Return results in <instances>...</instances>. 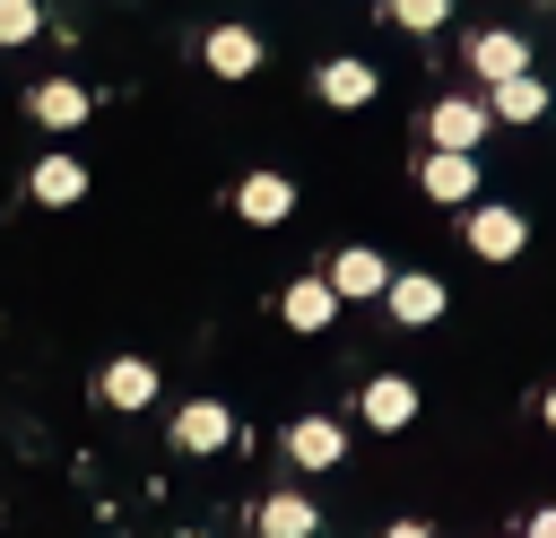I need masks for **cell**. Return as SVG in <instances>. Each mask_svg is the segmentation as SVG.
Instances as JSON below:
<instances>
[{
    "label": "cell",
    "mask_w": 556,
    "mask_h": 538,
    "mask_svg": "<svg viewBox=\"0 0 556 538\" xmlns=\"http://www.w3.org/2000/svg\"><path fill=\"white\" fill-rule=\"evenodd\" d=\"M443 304H452V286H443V278H426V269H391V286H382V312H391L400 330L443 321Z\"/></svg>",
    "instance_id": "obj_1"
},
{
    "label": "cell",
    "mask_w": 556,
    "mask_h": 538,
    "mask_svg": "<svg viewBox=\"0 0 556 538\" xmlns=\"http://www.w3.org/2000/svg\"><path fill=\"white\" fill-rule=\"evenodd\" d=\"M521 243H530V217L521 208H504V200L469 208V252L478 260H521Z\"/></svg>",
    "instance_id": "obj_2"
},
{
    "label": "cell",
    "mask_w": 556,
    "mask_h": 538,
    "mask_svg": "<svg viewBox=\"0 0 556 538\" xmlns=\"http://www.w3.org/2000/svg\"><path fill=\"white\" fill-rule=\"evenodd\" d=\"M417 182H426V200H443V208L478 200V165H469V148H434V156L417 165Z\"/></svg>",
    "instance_id": "obj_3"
},
{
    "label": "cell",
    "mask_w": 556,
    "mask_h": 538,
    "mask_svg": "<svg viewBox=\"0 0 556 538\" xmlns=\"http://www.w3.org/2000/svg\"><path fill=\"white\" fill-rule=\"evenodd\" d=\"M313 95H321V104H339V113H356V104H374V95H382V78H374L365 61H321V69H313Z\"/></svg>",
    "instance_id": "obj_4"
},
{
    "label": "cell",
    "mask_w": 556,
    "mask_h": 538,
    "mask_svg": "<svg viewBox=\"0 0 556 538\" xmlns=\"http://www.w3.org/2000/svg\"><path fill=\"white\" fill-rule=\"evenodd\" d=\"M96 399H104V408H148V399H156V364H148V356H113V364L96 373Z\"/></svg>",
    "instance_id": "obj_5"
},
{
    "label": "cell",
    "mask_w": 556,
    "mask_h": 538,
    "mask_svg": "<svg viewBox=\"0 0 556 538\" xmlns=\"http://www.w3.org/2000/svg\"><path fill=\"white\" fill-rule=\"evenodd\" d=\"M408 417H417V382H408V373H374V382H365V425H374V434H400Z\"/></svg>",
    "instance_id": "obj_6"
},
{
    "label": "cell",
    "mask_w": 556,
    "mask_h": 538,
    "mask_svg": "<svg viewBox=\"0 0 556 538\" xmlns=\"http://www.w3.org/2000/svg\"><path fill=\"white\" fill-rule=\"evenodd\" d=\"M235 208H243V226H287V208H295V182H287V174H243Z\"/></svg>",
    "instance_id": "obj_7"
},
{
    "label": "cell",
    "mask_w": 556,
    "mask_h": 538,
    "mask_svg": "<svg viewBox=\"0 0 556 538\" xmlns=\"http://www.w3.org/2000/svg\"><path fill=\"white\" fill-rule=\"evenodd\" d=\"M330 286H339V295H356V304H382V286H391V269H382V252H365V243H348V252L330 260Z\"/></svg>",
    "instance_id": "obj_8"
},
{
    "label": "cell",
    "mask_w": 556,
    "mask_h": 538,
    "mask_svg": "<svg viewBox=\"0 0 556 538\" xmlns=\"http://www.w3.org/2000/svg\"><path fill=\"white\" fill-rule=\"evenodd\" d=\"M200 61H208L217 78H252V69H261V35H252V26H217V35L200 43Z\"/></svg>",
    "instance_id": "obj_9"
},
{
    "label": "cell",
    "mask_w": 556,
    "mask_h": 538,
    "mask_svg": "<svg viewBox=\"0 0 556 538\" xmlns=\"http://www.w3.org/2000/svg\"><path fill=\"white\" fill-rule=\"evenodd\" d=\"M469 69L478 78H513V69H530V43L513 26H486V35H469Z\"/></svg>",
    "instance_id": "obj_10"
},
{
    "label": "cell",
    "mask_w": 556,
    "mask_h": 538,
    "mask_svg": "<svg viewBox=\"0 0 556 538\" xmlns=\"http://www.w3.org/2000/svg\"><path fill=\"white\" fill-rule=\"evenodd\" d=\"M278 312H287V330H330V312H339V286H330V278H295V286L278 295Z\"/></svg>",
    "instance_id": "obj_11"
},
{
    "label": "cell",
    "mask_w": 556,
    "mask_h": 538,
    "mask_svg": "<svg viewBox=\"0 0 556 538\" xmlns=\"http://www.w3.org/2000/svg\"><path fill=\"white\" fill-rule=\"evenodd\" d=\"M174 443H182V451H226V443H235V417H226L217 399H191V408L174 417Z\"/></svg>",
    "instance_id": "obj_12"
},
{
    "label": "cell",
    "mask_w": 556,
    "mask_h": 538,
    "mask_svg": "<svg viewBox=\"0 0 556 538\" xmlns=\"http://www.w3.org/2000/svg\"><path fill=\"white\" fill-rule=\"evenodd\" d=\"M486 104H495V121H539L547 113V87L530 69H513V78H486Z\"/></svg>",
    "instance_id": "obj_13"
},
{
    "label": "cell",
    "mask_w": 556,
    "mask_h": 538,
    "mask_svg": "<svg viewBox=\"0 0 556 538\" xmlns=\"http://www.w3.org/2000/svg\"><path fill=\"white\" fill-rule=\"evenodd\" d=\"M486 121H495V104H478V95H443V104H434V139H443V148H478Z\"/></svg>",
    "instance_id": "obj_14"
},
{
    "label": "cell",
    "mask_w": 556,
    "mask_h": 538,
    "mask_svg": "<svg viewBox=\"0 0 556 538\" xmlns=\"http://www.w3.org/2000/svg\"><path fill=\"white\" fill-rule=\"evenodd\" d=\"M26 191H35L43 208H70V200L87 191V165H78V156H35V174H26Z\"/></svg>",
    "instance_id": "obj_15"
},
{
    "label": "cell",
    "mask_w": 556,
    "mask_h": 538,
    "mask_svg": "<svg viewBox=\"0 0 556 538\" xmlns=\"http://www.w3.org/2000/svg\"><path fill=\"white\" fill-rule=\"evenodd\" d=\"M339 451H348V443H339L330 417H295V425H287V460H295V469H330Z\"/></svg>",
    "instance_id": "obj_16"
},
{
    "label": "cell",
    "mask_w": 556,
    "mask_h": 538,
    "mask_svg": "<svg viewBox=\"0 0 556 538\" xmlns=\"http://www.w3.org/2000/svg\"><path fill=\"white\" fill-rule=\"evenodd\" d=\"M35 121H43V130H78V121H87V87H78V78H43V87H35Z\"/></svg>",
    "instance_id": "obj_17"
},
{
    "label": "cell",
    "mask_w": 556,
    "mask_h": 538,
    "mask_svg": "<svg viewBox=\"0 0 556 538\" xmlns=\"http://www.w3.org/2000/svg\"><path fill=\"white\" fill-rule=\"evenodd\" d=\"M313 529H321L313 495H269L261 503V538H313Z\"/></svg>",
    "instance_id": "obj_18"
},
{
    "label": "cell",
    "mask_w": 556,
    "mask_h": 538,
    "mask_svg": "<svg viewBox=\"0 0 556 538\" xmlns=\"http://www.w3.org/2000/svg\"><path fill=\"white\" fill-rule=\"evenodd\" d=\"M43 26V0H0V43H35Z\"/></svg>",
    "instance_id": "obj_19"
},
{
    "label": "cell",
    "mask_w": 556,
    "mask_h": 538,
    "mask_svg": "<svg viewBox=\"0 0 556 538\" xmlns=\"http://www.w3.org/2000/svg\"><path fill=\"white\" fill-rule=\"evenodd\" d=\"M391 17H400L408 35H434V26L452 17V0H391Z\"/></svg>",
    "instance_id": "obj_20"
},
{
    "label": "cell",
    "mask_w": 556,
    "mask_h": 538,
    "mask_svg": "<svg viewBox=\"0 0 556 538\" xmlns=\"http://www.w3.org/2000/svg\"><path fill=\"white\" fill-rule=\"evenodd\" d=\"M530 538H556V512H539V521H530Z\"/></svg>",
    "instance_id": "obj_21"
},
{
    "label": "cell",
    "mask_w": 556,
    "mask_h": 538,
    "mask_svg": "<svg viewBox=\"0 0 556 538\" xmlns=\"http://www.w3.org/2000/svg\"><path fill=\"white\" fill-rule=\"evenodd\" d=\"M391 538H426V529H417V521H400V529H391Z\"/></svg>",
    "instance_id": "obj_22"
},
{
    "label": "cell",
    "mask_w": 556,
    "mask_h": 538,
    "mask_svg": "<svg viewBox=\"0 0 556 538\" xmlns=\"http://www.w3.org/2000/svg\"><path fill=\"white\" fill-rule=\"evenodd\" d=\"M547 425H556V390H547Z\"/></svg>",
    "instance_id": "obj_23"
}]
</instances>
